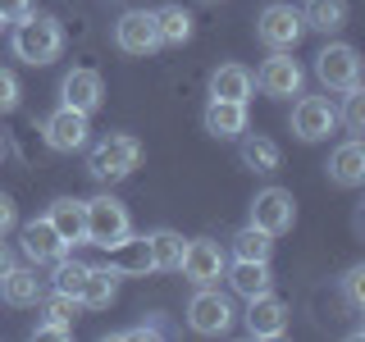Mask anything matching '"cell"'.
I'll return each instance as SVG.
<instances>
[{"label": "cell", "mask_w": 365, "mask_h": 342, "mask_svg": "<svg viewBox=\"0 0 365 342\" xmlns=\"http://www.w3.org/2000/svg\"><path fill=\"white\" fill-rule=\"evenodd\" d=\"M14 55L23 64L41 68V64H55L64 55V28L60 19L51 14H23L19 28H14Z\"/></svg>", "instance_id": "cell-1"}, {"label": "cell", "mask_w": 365, "mask_h": 342, "mask_svg": "<svg viewBox=\"0 0 365 342\" xmlns=\"http://www.w3.org/2000/svg\"><path fill=\"white\" fill-rule=\"evenodd\" d=\"M137 165H142V142L128 137V133L101 137V142L91 146V155H87V174L96 182H119V178H128Z\"/></svg>", "instance_id": "cell-2"}, {"label": "cell", "mask_w": 365, "mask_h": 342, "mask_svg": "<svg viewBox=\"0 0 365 342\" xmlns=\"http://www.w3.org/2000/svg\"><path fill=\"white\" fill-rule=\"evenodd\" d=\"M128 205L123 201H114V197H91L87 201V242L91 247H119L123 237H128Z\"/></svg>", "instance_id": "cell-3"}, {"label": "cell", "mask_w": 365, "mask_h": 342, "mask_svg": "<svg viewBox=\"0 0 365 342\" xmlns=\"http://www.w3.org/2000/svg\"><path fill=\"white\" fill-rule=\"evenodd\" d=\"M256 37L265 41L269 51H297V41L306 37V19H302V9L283 5V0L265 5V9H260V19H256Z\"/></svg>", "instance_id": "cell-4"}, {"label": "cell", "mask_w": 365, "mask_h": 342, "mask_svg": "<svg viewBox=\"0 0 365 342\" xmlns=\"http://www.w3.org/2000/svg\"><path fill=\"white\" fill-rule=\"evenodd\" d=\"M315 78H319L329 91L361 87V55H356V46H347V41L324 46V51L315 55Z\"/></svg>", "instance_id": "cell-5"}, {"label": "cell", "mask_w": 365, "mask_h": 342, "mask_svg": "<svg viewBox=\"0 0 365 342\" xmlns=\"http://www.w3.org/2000/svg\"><path fill=\"white\" fill-rule=\"evenodd\" d=\"M187 328L201 338H220L233 328V301L220 296L215 288H197V296L187 301Z\"/></svg>", "instance_id": "cell-6"}, {"label": "cell", "mask_w": 365, "mask_h": 342, "mask_svg": "<svg viewBox=\"0 0 365 342\" xmlns=\"http://www.w3.org/2000/svg\"><path fill=\"white\" fill-rule=\"evenodd\" d=\"M182 279L192 283V288H215V283L224 279L228 269V256L220 242H210V237H197V242H187V251H182Z\"/></svg>", "instance_id": "cell-7"}, {"label": "cell", "mask_w": 365, "mask_h": 342, "mask_svg": "<svg viewBox=\"0 0 365 342\" xmlns=\"http://www.w3.org/2000/svg\"><path fill=\"white\" fill-rule=\"evenodd\" d=\"M114 46L123 55H151L160 46V28H155V9H123L114 23Z\"/></svg>", "instance_id": "cell-8"}, {"label": "cell", "mask_w": 365, "mask_h": 342, "mask_svg": "<svg viewBox=\"0 0 365 342\" xmlns=\"http://www.w3.org/2000/svg\"><path fill=\"white\" fill-rule=\"evenodd\" d=\"M251 224L265 228L269 237L288 233V228L297 224V201H292V192H283V187L256 192V201H251Z\"/></svg>", "instance_id": "cell-9"}, {"label": "cell", "mask_w": 365, "mask_h": 342, "mask_svg": "<svg viewBox=\"0 0 365 342\" xmlns=\"http://www.w3.org/2000/svg\"><path fill=\"white\" fill-rule=\"evenodd\" d=\"M87 114H78V110H68V105H60L51 114V119L41 123V137H46V146L51 151H60V155H73V151H83L87 146Z\"/></svg>", "instance_id": "cell-10"}, {"label": "cell", "mask_w": 365, "mask_h": 342, "mask_svg": "<svg viewBox=\"0 0 365 342\" xmlns=\"http://www.w3.org/2000/svg\"><path fill=\"white\" fill-rule=\"evenodd\" d=\"M302 83H306V73H302V64L292 60L288 51H274L265 64H260V73H256V87L265 91V96H302Z\"/></svg>", "instance_id": "cell-11"}, {"label": "cell", "mask_w": 365, "mask_h": 342, "mask_svg": "<svg viewBox=\"0 0 365 342\" xmlns=\"http://www.w3.org/2000/svg\"><path fill=\"white\" fill-rule=\"evenodd\" d=\"M334 128H338V110L329 105L324 96H302L292 105V133L302 137V142H324Z\"/></svg>", "instance_id": "cell-12"}, {"label": "cell", "mask_w": 365, "mask_h": 342, "mask_svg": "<svg viewBox=\"0 0 365 342\" xmlns=\"http://www.w3.org/2000/svg\"><path fill=\"white\" fill-rule=\"evenodd\" d=\"M247 333L251 338H283L288 333V301L274 292L247 296Z\"/></svg>", "instance_id": "cell-13"}, {"label": "cell", "mask_w": 365, "mask_h": 342, "mask_svg": "<svg viewBox=\"0 0 365 342\" xmlns=\"http://www.w3.org/2000/svg\"><path fill=\"white\" fill-rule=\"evenodd\" d=\"M60 96H64L68 110H78V114H87V119H91V114L101 110V100H106V83H101L96 68H73V73H64Z\"/></svg>", "instance_id": "cell-14"}, {"label": "cell", "mask_w": 365, "mask_h": 342, "mask_svg": "<svg viewBox=\"0 0 365 342\" xmlns=\"http://www.w3.org/2000/svg\"><path fill=\"white\" fill-rule=\"evenodd\" d=\"M23 256H28L32 265H55L60 256H68V242L55 233V224L41 214V219L23 224Z\"/></svg>", "instance_id": "cell-15"}, {"label": "cell", "mask_w": 365, "mask_h": 342, "mask_svg": "<svg viewBox=\"0 0 365 342\" xmlns=\"http://www.w3.org/2000/svg\"><path fill=\"white\" fill-rule=\"evenodd\" d=\"M201 123H205V133H210V137L233 142V137L247 133V105H242V100H210Z\"/></svg>", "instance_id": "cell-16"}, {"label": "cell", "mask_w": 365, "mask_h": 342, "mask_svg": "<svg viewBox=\"0 0 365 342\" xmlns=\"http://www.w3.org/2000/svg\"><path fill=\"white\" fill-rule=\"evenodd\" d=\"M46 219L55 224V233L64 237L68 247H78V242H87V201H78V197H60L46 210Z\"/></svg>", "instance_id": "cell-17"}, {"label": "cell", "mask_w": 365, "mask_h": 342, "mask_svg": "<svg viewBox=\"0 0 365 342\" xmlns=\"http://www.w3.org/2000/svg\"><path fill=\"white\" fill-rule=\"evenodd\" d=\"M329 182H338V187H361L365 182V146H361V137L342 142L338 151L329 155Z\"/></svg>", "instance_id": "cell-18"}, {"label": "cell", "mask_w": 365, "mask_h": 342, "mask_svg": "<svg viewBox=\"0 0 365 342\" xmlns=\"http://www.w3.org/2000/svg\"><path fill=\"white\" fill-rule=\"evenodd\" d=\"M0 296H5L9 306H37L46 296V283L37 279V265H32V269L9 265L5 274H0Z\"/></svg>", "instance_id": "cell-19"}, {"label": "cell", "mask_w": 365, "mask_h": 342, "mask_svg": "<svg viewBox=\"0 0 365 342\" xmlns=\"http://www.w3.org/2000/svg\"><path fill=\"white\" fill-rule=\"evenodd\" d=\"M251 91H256V78H251V68L242 64H220L210 73V100H251Z\"/></svg>", "instance_id": "cell-20"}, {"label": "cell", "mask_w": 365, "mask_h": 342, "mask_svg": "<svg viewBox=\"0 0 365 342\" xmlns=\"http://www.w3.org/2000/svg\"><path fill=\"white\" fill-rule=\"evenodd\" d=\"M114 296H119V269H91L87 265V279L78 288V306L83 311H106Z\"/></svg>", "instance_id": "cell-21"}, {"label": "cell", "mask_w": 365, "mask_h": 342, "mask_svg": "<svg viewBox=\"0 0 365 342\" xmlns=\"http://www.w3.org/2000/svg\"><path fill=\"white\" fill-rule=\"evenodd\" d=\"M146 242V256H151V269L160 274H174L182 265V251H187V242L174 233V228H155L151 237H142Z\"/></svg>", "instance_id": "cell-22"}, {"label": "cell", "mask_w": 365, "mask_h": 342, "mask_svg": "<svg viewBox=\"0 0 365 342\" xmlns=\"http://www.w3.org/2000/svg\"><path fill=\"white\" fill-rule=\"evenodd\" d=\"M224 279L237 296H260L269 292V260H237L233 269H224Z\"/></svg>", "instance_id": "cell-23"}, {"label": "cell", "mask_w": 365, "mask_h": 342, "mask_svg": "<svg viewBox=\"0 0 365 342\" xmlns=\"http://www.w3.org/2000/svg\"><path fill=\"white\" fill-rule=\"evenodd\" d=\"M242 165L247 169H256V174H274V169L283 165V151H279V142H269V137H260V133H242Z\"/></svg>", "instance_id": "cell-24"}, {"label": "cell", "mask_w": 365, "mask_h": 342, "mask_svg": "<svg viewBox=\"0 0 365 342\" xmlns=\"http://www.w3.org/2000/svg\"><path fill=\"white\" fill-rule=\"evenodd\" d=\"M192 19L182 5H165V9H155V28H160V46H182V41H192Z\"/></svg>", "instance_id": "cell-25"}, {"label": "cell", "mask_w": 365, "mask_h": 342, "mask_svg": "<svg viewBox=\"0 0 365 342\" xmlns=\"http://www.w3.org/2000/svg\"><path fill=\"white\" fill-rule=\"evenodd\" d=\"M302 19H306V28H315V32H338L342 23H347V0H306Z\"/></svg>", "instance_id": "cell-26"}, {"label": "cell", "mask_w": 365, "mask_h": 342, "mask_svg": "<svg viewBox=\"0 0 365 342\" xmlns=\"http://www.w3.org/2000/svg\"><path fill=\"white\" fill-rule=\"evenodd\" d=\"M269 251H274V237L265 228H256V224H247L242 233L233 237V256L237 260H269Z\"/></svg>", "instance_id": "cell-27"}, {"label": "cell", "mask_w": 365, "mask_h": 342, "mask_svg": "<svg viewBox=\"0 0 365 342\" xmlns=\"http://www.w3.org/2000/svg\"><path fill=\"white\" fill-rule=\"evenodd\" d=\"M83 279H87V265H83V260H68V256H60V260H55V274H51V288H55V292H68V296H78V288H83Z\"/></svg>", "instance_id": "cell-28"}, {"label": "cell", "mask_w": 365, "mask_h": 342, "mask_svg": "<svg viewBox=\"0 0 365 342\" xmlns=\"http://www.w3.org/2000/svg\"><path fill=\"white\" fill-rule=\"evenodd\" d=\"M342 96H347V105H342V123H347L351 137H361L365 133V91L361 87H347Z\"/></svg>", "instance_id": "cell-29"}, {"label": "cell", "mask_w": 365, "mask_h": 342, "mask_svg": "<svg viewBox=\"0 0 365 342\" xmlns=\"http://www.w3.org/2000/svg\"><path fill=\"white\" fill-rule=\"evenodd\" d=\"M41 301H46V319H60V324H73L78 311H83V306H78V296L55 292V288H51V296H41Z\"/></svg>", "instance_id": "cell-30"}, {"label": "cell", "mask_w": 365, "mask_h": 342, "mask_svg": "<svg viewBox=\"0 0 365 342\" xmlns=\"http://www.w3.org/2000/svg\"><path fill=\"white\" fill-rule=\"evenodd\" d=\"M19 96H23L19 78L9 73V68H0V114H14L19 110Z\"/></svg>", "instance_id": "cell-31"}, {"label": "cell", "mask_w": 365, "mask_h": 342, "mask_svg": "<svg viewBox=\"0 0 365 342\" xmlns=\"http://www.w3.org/2000/svg\"><path fill=\"white\" fill-rule=\"evenodd\" d=\"M342 292H347L351 306H365V265H351L342 274Z\"/></svg>", "instance_id": "cell-32"}, {"label": "cell", "mask_w": 365, "mask_h": 342, "mask_svg": "<svg viewBox=\"0 0 365 342\" xmlns=\"http://www.w3.org/2000/svg\"><path fill=\"white\" fill-rule=\"evenodd\" d=\"M37 338H55V342H68V338H73V324H60V319H41V324H37Z\"/></svg>", "instance_id": "cell-33"}, {"label": "cell", "mask_w": 365, "mask_h": 342, "mask_svg": "<svg viewBox=\"0 0 365 342\" xmlns=\"http://www.w3.org/2000/svg\"><path fill=\"white\" fill-rule=\"evenodd\" d=\"M23 14H32V0H0V19L5 23H19Z\"/></svg>", "instance_id": "cell-34"}, {"label": "cell", "mask_w": 365, "mask_h": 342, "mask_svg": "<svg viewBox=\"0 0 365 342\" xmlns=\"http://www.w3.org/2000/svg\"><path fill=\"white\" fill-rule=\"evenodd\" d=\"M19 224V210H14V197H5V192H0V237L9 233V228Z\"/></svg>", "instance_id": "cell-35"}, {"label": "cell", "mask_w": 365, "mask_h": 342, "mask_svg": "<svg viewBox=\"0 0 365 342\" xmlns=\"http://www.w3.org/2000/svg\"><path fill=\"white\" fill-rule=\"evenodd\" d=\"M160 333H165V328H160V319H151V324H137V328H123V333H114V338H123V342H128V338H160Z\"/></svg>", "instance_id": "cell-36"}, {"label": "cell", "mask_w": 365, "mask_h": 342, "mask_svg": "<svg viewBox=\"0 0 365 342\" xmlns=\"http://www.w3.org/2000/svg\"><path fill=\"white\" fill-rule=\"evenodd\" d=\"M9 265H14V256H9V247H5V237H0V274H5Z\"/></svg>", "instance_id": "cell-37"}, {"label": "cell", "mask_w": 365, "mask_h": 342, "mask_svg": "<svg viewBox=\"0 0 365 342\" xmlns=\"http://www.w3.org/2000/svg\"><path fill=\"white\" fill-rule=\"evenodd\" d=\"M0 160H5V137H0Z\"/></svg>", "instance_id": "cell-38"}, {"label": "cell", "mask_w": 365, "mask_h": 342, "mask_svg": "<svg viewBox=\"0 0 365 342\" xmlns=\"http://www.w3.org/2000/svg\"><path fill=\"white\" fill-rule=\"evenodd\" d=\"M0 28H5V19H0Z\"/></svg>", "instance_id": "cell-39"}]
</instances>
